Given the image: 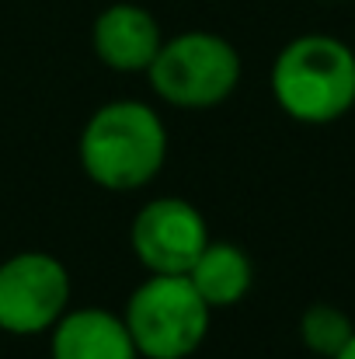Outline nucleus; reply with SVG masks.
<instances>
[{
	"label": "nucleus",
	"mask_w": 355,
	"mask_h": 359,
	"mask_svg": "<svg viewBox=\"0 0 355 359\" xmlns=\"http://www.w3.org/2000/svg\"><path fill=\"white\" fill-rule=\"evenodd\" d=\"M185 276L192 279L199 297L209 304V311L237 307L254 286V265H251L247 251L237 248L234 241L209 238V244L202 248V255L195 258V265Z\"/></svg>",
	"instance_id": "nucleus-9"
},
{
	"label": "nucleus",
	"mask_w": 355,
	"mask_h": 359,
	"mask_svg": "<svg viewBox=\"0 0 355 359\" xmlns=\"http://www.w3.org/2000/svg\"><path fill=\"white\" fill-rule=\"evenodd\" d=\"M268 88L293 122L328 126L345 119L355 109V49L324 32L296 35L279 49Z\"/></svg>",
	"instance_id": "nucleus-2"
},
{
	"label": "nucleus",
	"mask_w": 355,
	"mask_h": 359,
	"mask_svg": "<svg viewBox=\"0 0 355 359\" xmlns=\"http://www.w3.org/2000/svg\"><path fill=\"white\" fill-rule=\"evenodd\" d=\"M70 272L49 251H18L0 262V332L14 339L49 335L70 311Z\"/></svg>",
	"instance_id": "nucleus-5"
},
{
	"label": "nucleus",
	"mask_w": 355,
	"mask_h": 359,
	"mask_svg": "<svg viewBox=\"0 0 355 359\" xmlns=\"http://www.w3.org/2000/svg\"><path fill=\"white\" fill-rule=\"evenodd\" d=\"M331 359H355V335H352V339H349V342H345V346H342V349H338V353H335Z\"/></svg>",
	"instance_id": "nucleus-11"
},
{
	"label": "nucleus",
	"mask_w": 355,
	"mask_h": 359,
	"mask_svg": "<svg viewBox=\"0 0 355 359\" xmlns=\"http://www.w3.org/2000/svg\"><path fill=\"white\" fill-rule=\"evenodd\" d=\"M150 91L181 112H206L223 105L240 84V53L216 32H181L160 42L146 67Z\"/></svg>",
	"instance_id": "nucleus-3"
},
{
	"label": "nucleus",
	"mask_w": 355,
	"mask_h": 359,
	"mask_svg": "<svg viewBox=\"0 0 355 359\" xmlns=\"http://www.w3.org/2000/svg\"><path fill=\"white\" fill-rule=\"evenodd\" d=\"M160 42L164 32L157 18L139 4H109L91 28L95 56L118 74H146Z\"/></svg>",
	"instance_id": "nucleus-7"
},
{
	"label": "nucleus",
	"mask_w": 355,
	"mask_h": 359,
	"mask_svg": "<svg viewBox=\"0 0 355 359\" xmlns=\"http://www.w3.org/2000/svg\"><path fill=\"white\" fill-rule=\"evenodd\" d=\"M209 304L188 276H157L129 293L122 321L139 359H192L209 335Z\"/></svg>",
	"instance_id": "nucleus-4"
},
{
	"label": "nucleus",
	"mask_w": 355,
	"mask_h": 359,
	"mask_svg": "<svg viewBox=\"0 0 355 359\" xmlns=\"http://www.w3.org/2000/svg\"><path fill=\"white\" fill-rule=\"evenodd\" d=\"M209 244L202 210L181 196H157L139 206L129 227V248L146 272L185 276Z\"/></svg>",
	"instance_id": "nucleus-6"
},
{
	"label": "nucleus",
	"mask_w": 355,
	"mask_h": 359,
	"mask_svg": "<svg viewBox=\"0 0 355 359\" xmlns=\"http://www.w3.org/2000/svg\"><path fill=\"white\" fill-rule=\"evenodd\" d=\"M49 359H139L122 314L105 307L67 311L49 328Z\"/></svg>",
	"instance_id": "nucleus-8"
},
{
	"label": "nucleus",
	"mask_w": 355,
	"mask_h": 359,
	"mask_svg": "<svg viewBox=\"0 0 355 359\" xmlns=\"http://www.w3.org/2000/svg\"><path fill=\"white\" fill-rule=\"evenodd\" d=\"M355 335L352 318L335 304H310L300 318V339L303 346L321 359H331Z\"/></svg>",
	"instance_id": "nucleus-10"
},
{
	"label": "nucleus",
	"mask_w": 355,
	"mask_h": 359,
	"mask_svg": "<svg viewBox=\"0 0 355 359\" xmlns=\"http://www.w3.org/2000/svg\"><path fill=\"white\" fill-rule=\"evenodd\" d=\"M84 175L105 192H136L150 185L167 161V129L153 105L116 98L91 112L77 140Z\"/></svg>",
	"instance_id": "nucleus-1"
}]
</instances>
